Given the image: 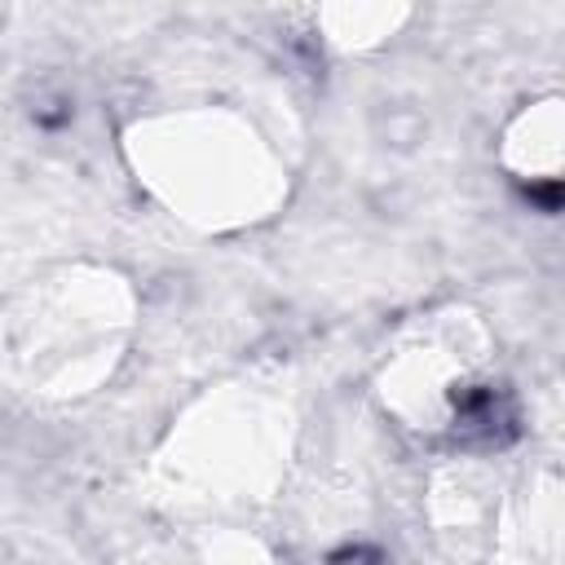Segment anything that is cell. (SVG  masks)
Wrapping results in <instances>:
<instances>
[{
	"mask_svg": "<svg viewBox=\"0 0 565 565\" xmlns=\"http://www.w3.org/2000/svg\"><path fill=\"white\" fill-rule=\"evenodd\" d=\"M331 565H388V561L380 552H371V547H349V552L331 556Z\"/></svg>",
	"mask_w": 565,
	"mask_h": 565,
	"instance_id": "7a4b0ae2",
	"label": "cell"
},
{
	"mask_svg": "<svg viewBox=\"0 0 565 565\" xmlns=\"http://www.w3.org/2000/svg\"><path fill=\"white\" fill-rule=\"evenodd\" d=\"M455 437L468 446H503L516 437V406L503 388H472L455 406Z\"/></svg>",
	"mask_w": 565,
	"mask_h": 565,
	"instance_id": "6da1fadb",
	"label": "cell"
}]
</instances>
